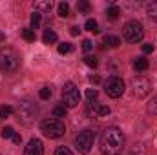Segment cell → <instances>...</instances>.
I'll return each instance as SVG.
<instances>
[{
  "mask_svg": "<svg viewBox=\"0 0 157 155\" xmlns=\"http://www.w3.org/2000/svg\"><path fill=\"white\" fill-rule=\"evenodd\" d=\"M122 146H124L122 131L115 126L106 128L102 137H101V152H102V155H121Z\"/></svg>",
  "mask_w": 157,
  "mask_h": 155,
  "instance_id": "cell-1",
  "label": "cell"
},
{
  "mask_svg": "<svg viewBox=\"0 0 157 155\" xmlns=\"http://www.w3.org/2000/svg\"><path fill=\"white\" fill-rule=\"evenodd\" d=\"M20 68V57L13 47H6L0 51V70L6 73H13Z\"/></svg>",
  "mask_w": 157,
  "mask_h": 155,
  "instance_id": "cell-2",
  "label": "cell"
},
{
  "mask_svg": "<svg viewBox=\"0 0 157 155\" xmlns=\"http://www.w3.org/2000/svg\"><path fill=\"white\" fill-rule=\"evenodd\" d=\"M40 130L49 139H59V137H62L66 133V126L59 119H46V120H42L40 122Z\"/></svg>",
  "mask_w": 157,
  "mask_h": 155,
  "instance_id": "cell-3",
  "label": "cell"
},
{
  "mask_svg": "<svg viewBox=\"0 0 157 155\" xmlns=\"http://www.w3.org/2000/svg\"><path fill=\"white\" fill-rule=\"evenodd\" d=\"M80 102V91L73 82H66L62 86V106L66 108H75Z\"/></svg>",
  "mask_w": 157,
  "mask_h": 155,
  "instance_id": "cell-4",
  "label": "cell"
},
{
  "mask_svg": "<svg viewBox=\"0 0 157 155\" xmlns=\"http://www.w3.org/2000/svg\"><path fill=\"white\" fill-rule=\"evenodd\" d=\"M122 37L126 42H139V40L144 37V29H143V24L137 22V20H132L124 26L122 29Z\"/></svg>",
  "mask_w": 157,
  "mask_h": 155,
  "instance_id": "cell-5",
  "label": "cell"
},
{
  "mask_svg": "<svg viewBox=\"0 0 157 155\" xmlns=\"http://www.w3.org/2000/svg\"><path fill=\"white\" fill-rule=\"evenodd\" d=\"M93 142H95V131L84 130V131L78 133L77 139H75V148H77L78 153H88V152L91 150Z\"/></svg>",
  "mask_w": 157,
  "mask_h": 155,
  "instance_id": "cell-6",
  "label": "cell"
},
{
  "mask_svg": "<svg viewBox=\"0 0 157 155\" xmlns=\"http://www.w3.org/2000/svg\"><path fill=\"white\" fill-rule=\"evenodd\" d=\"M104 91L112 97V99H119L124 93V80L121 77H110L104 82Z\"/></svg>",
  "mask_w": 157,
  "mask_h": 155,
  "instance_id": "cell-7",
  "label": "cell"
},
{
  "mask_svg": "<svg viewBox=\"0 0 157 155\" xmlns=\"http://www.w3.org/2000/svg\"><path fill=\"white\" fill-rule=\"evenodd\" d=\"M39 113V108H37V104L35 102H31V100H26V102H22L20 106H18V117H20V120L22 122H31L35 117Z\"/></svg>",
  "mask_w": 157,
  "mask_h": 155,
  "instance_id": "cell-8",
  "label": "cell"
},
{
  "mask_svg": "<svg viewBox=\"0 0 157 155\" xmlns=\"http://www.w3.org/2000/svg\"><path fill=\"white\" fill-rule=\"evenodd\" d=\"M152 91V82L144 77L133 78V97L137 99H144L148 97V93Z\"/></svg>",
  "mask_w": 157,
  "mask_h": 155,
  "instance_id": "cell-9",
  "label": "cell"
},
{
  "mask_svg": "<svg viewBox=\"0 0 157 155\" xmlns=\"http://www.w3.org/2000/svg\"><path fill=\"white\" fill-rule=\"evenodd\" d=\"M24 155H44V146H42V141L40 139H31L26 146V152Z\"/></svg>",
  "mask_w": 157,
  "mask_h": 155,
  "instance_id": "cell-10",
  "label": "cell"
},
{
  "mask_svg": "<svg viewBox=\"0 0 157 155\" xmlns=\"http://www.w3.org/2000/svg\"><path fill=\"white\" fill-rule=\"evenodd\" d=\"M148 59H144V57H139V59H135V62H133V68L137 70V71H146L148 70Z\"/></svg>",
  "mask_w": 157,
  "mask_h": 155,
  "instance_id": "cell-11",
  "label": "cell"
},
{
  "mask_svg": "<svg viewBox=\"0 0 157 155\" xmlns=\"http://www.w3.org/2000/svg\"><path fill=\"white\" fill-rule=\"evenodd\" d=\"M59 37H57V33L55 31H51V29H46L44 31V35H42V42L44 44H53V42H57Z\"/></svg>",
  "mask_w": 157,
  "mask_h": 155,
  "instance_id": "cell-12",
  "label": "cell"
},
{
  "mask_svg": "<svg viewBox=\"0 0 157 155\" xmlns=\"http://www.w3.org/2000/svg\"><path fill=\"white\" fill-rule=\"evenodd\" d=\"M97 112H99V104H97V102H86L84 115L86 117H93V115H97Z\"/></svg>",
  "mask_w": 157,
  "mask_h": 155,
  "instance_id": "cell-13",
  "label": "cell"
},
{
  "mask_svg": "<svg viewBox=\"0 0 157 155\" xmlns=\"http://www.w3.org/2000/svg\"><path fill=\"white\" fill-rule=\"evenodd\" d=\"M51 7H53L51 0H39V2H35V9L37 11H51Z\"/></svg>",
  "mask_w": 157,
  "mask_h": 155,
  "instance_id": "cell-14",
  "label": "cell"
},
{
  "mask_svg": "<svg viewBox=\"0 0 157 155\" xmlns=\"http://www.w3.org/2000/svg\"><path fill=\"white\" fill-rule=\"evenodd\" d=\"M119 15H121V9H119L117 6H113V4H112L108 9H106V17H108L110 20H117Z\"/></svg>",
  "mask_w": 157,
  "mask_h": 155,
  "instance_id": "cell-15",
  "label": "cell"
},
{
  "mask_svg": "<svg viewBox=\"0 0 157 155\" xmlns=\"http://www.w3.org/2000/svg\"><path fill=\"white\" fill-rule=\"evenodd\" d=\"M104 44H108L110 47H119L121 46V39L119 37H113V35H106L104 37Z\"/></svg>",
  "mask_w": 157,
  "mask_h": 155,
  "instance_id": "cell-16",
  "label": "cell"
},
{
  "mask_svg": "<svg viewBox=\"0 0 157 155\" xmlns=\"http://www.w3.org/2000/svg\"><path fill=\"white\" fill-rule=\"evenodd\" d=\"M84 28H86L88 31H91V33H99V24H97V20H93V18H88L86 24H84Z\"/></svg>",
  "mask_w": 157,
  "mask_h": 155,
  "instance_id": "cell-17",
  "label": "cell"
},
{
  "mask_svg": "<svg viewBox=\"0 0 157 155\" xmlns=\"http://www.w3.org/2000/svg\"><path fill=\"white\" fill-rule=\"evenodd\" d=\"M146 13H148V17H150V18H155V20H157V0H155V2H152V4H148Z\"/></svg>",
  "mask_w": 157,
  "mask_h": 155,
  "instance_id": "cell-18",
  "label": "cell"
},
{
  "mask_svg": "<svg viewBox=\"0 0 157 155\" xmlns=\"http://www.w3.org/2000/svg\"><path fill=\"white\" fill-rule=\"evenodd\" d=\"M40 20H42V15H40L39 11H35V13L31 15V29H37V28H39Z\"/></svg>",
  "mask_w": 157,
  "mask_h": 155,
  "instance_id": "cell-19",
  "label": "cell"
},
{
  "mask_svg": "<svg viewBox=\"0 0 157 155\" xmlns=\"http://www.w3.org/2000/svg\"><path fill=\"white\" fill-rule=\"evenodd\" d=\"M22 37L28 42H35V31L31 28H26V29H22Z\"/></svg>",
  "mask_w": 157,
  "mask_h": 155,
  "instance_id": "cell-20",
  "label": "cell"
},
{
  "mask_svg": "<svg viewBox=\"0 0 157 155\" xmlns=\"http://www.w3.org/2000/svg\"><path fill=\"white\" fill-rule=\"evenodd\" d=\"M59 15H60L62 18L70 15V6H68V2H60V4H59Z\"/></svg>",
  "mask_w": 157,
  "mask_h": 155,
  "instance_id": "cell-21",
  "label": "cell"
},
{
  "mask_svg": "<svg viewBox=\"0 0 157 155\" xmlns=\"http://www.w3.org/2000/svg\"><path fill=\"white\" fill-rule=\"evenodd\" d=\"M144 153H146V150H144L143 144H133L132 150H130V155H144Z\"/></svg>",
  "mask_w": 157,
  "mask_h": 155,
  "instance_id": "cell-22",
  "label": "cell"
},
{
  "mask_svg": "<svg viewBox=\"0 0 157 155\" xmlns=\"http://www.w3.org/2000/svg\"><path fill=\"white\" fill-rule=\"evenodd\" d=\"M13 112H15V108H13V106H0V117H2V119L9 117Z\"/></svg>",
  "mask_w": 157,
  "mask_h": 155,
  "instance_id": "cell-23",
  "label": "cell"
},
{
  "mask_svg": "<svg viewBox=\"0 0 157 155\" xmlns=\"http://www.w3.org/2000/svg\"><path fill=\"white\" fill-rule=\"evenodd\" d=\"M148 113H152V115H157V95L150 100V104H148Z\"/></svg>",
  "mask_w": 157,
  "mask_h": 155,
  "instance_id": "cell-24",
  "label": "cell"
},
{
  "mask_svg": "<svg viewBox=\"0 0 157 155\" xmlns=\"http://www.w3.org/2000/svg\"><path fill=\"white\" fill-rule=\"evenodd\" d=\"M70 51H71V44H70V42L59 44V53H60V55H66V53H70Z\"/></svg>",
  "mask_w": 157,
  "mask_h": 155,
  "instance_id": "cell-25",
  "label": "cell"
},
{
  "mask_svg": "<svg viewBox=\"0 0 157 155\" xmlns=\"http://www.w3.org/2000/svg\"><path fill=\"white\" fill-rule=\"evenodd\" d=\"M97 89H93V88H88L86 89V99H88V102H93L95 99H97Z\"/></svg>",
  "mask_w": 157,
  "mask_h": 155,
  "instance_id": "cell-26",
  "label": "cell"
},
{
  "mask_svg": "<svg viewBox=\"0 0 157 155\" xmlns=\"http://www.w3.org/2000/svg\"><path fill=\"white\" fill-rule=\"evenodd\" d=\"M13 135H15V130H13L11 126H6V128L2 130V137H4V139H13Z\"/></svg>",
  "mask_w": 157,
  "mask_h": 155,
  "instance_id": "cell-27",
  "label": "cell"
},
{
  "mask_svg": "<svg viewBox=\"0 0 157 155\" xmlns=\"http://www.w3.org/2000/svg\"><path fill=\"white\" fill-rule=\"evenodd\" d=\"M84 64H86V66H90V68H97L99 60H97L95 57H84Z\"/></svg>",
  "mask_w": 157,
  "mask_h": 155,
  "instance_id": "cell-28",
  "label": "cell"
},
{
  "mask_svg": "<svg viewBox=\"0 0 157 155\" xmlns=\"http://www.w3.org/2000/svg\"><path fill=\"white\" fill-rule=\"evenodd\" d=\"M51 93H53V91H51V88H49V86H46V88H42V89H40V99H44V100H46V99H49V97H51Z\"/></svg>",
  "mask_w": 157,
  "mask_h": 155,
  "instance_id": "cell-29",
  "label": "cell"
},
{
  "mask_svg": "<svg viewBox=\"0 0 157 155\" xmlns=\"http://www.w3.org/2000/svg\"><path fill=\"white\" fill-rule=\"evenodd\" d=\"M53 117H66V106H57L53 110Z\"/></svg>",
  "mask_w": 157,
  "mask_h": 155,
  "instance_id": "cell-30",
  "label": "cell"
},
{
  "mask_svg": "<svg viewBox=\"0 0 157 155\" xmlns=\"http://www.w3.org/2000/svg\"><path fill=\"white\" fill-rule=\"evenodd\" d=\"M77 9H78V11H82V13H90V9H91V7H90V4H88V2H78Z\"/></svg>",
  "mask_w": 157,
  "mask_h": 155,
  "instance_id": "cell-31",
  "label": "cell"
},
{
  "mask_svg": "<svg viewBox=\"0 0 157 155\" xmlns=\"http://www.w3.org/2000/svg\"><path fill=\"white\" fill-rule=\"evenodd\" d=\"M55 155H73V153H71V150H70V148H66V146H60V148H57Z\"/></svg>",
  "mask_w": 157,
  "mask_h": 155,
  "instance_id": "cell-32",
  "label": "cell"
},
{
  "mask_svg": "<svg viewBox=\"0 0 157 155\" xmlns=\"http://www.w3.org/2000/svg\"><path fill=\"white\" fill-rule=\"evenodd\" d=\"M106 115H110V108H108V106H99L97 117H106Z\"/></svg>",
  "mask_w": 157,
  "mask_h": 155,
  "instance_id": "cell-33",
  "label": "cell"
},
{
  "mask_svg": "<svg viewBox=\"0 0 157 155\" xmlns=\"http://www.w3.org/2000/svg\"><path fill=\"white\" fill-rule=\"evenodd\" d=\"M91 47H93V42H91V40H90V39L82 40V49H84V51H90Z\"/></svg>",
  "mask_w": 157,
  "mask_h": 155,
  "instance_id": "cell-34",
  "label": "cell"
},
{
  "mask_svg": "<svg viewBox=\"0 0 157 155\" xmlns=\"http://www.w3.org/2000/svg\"><path fill=\"white\" fill-rule=\"evenodd\" d=\"M154 51V44H144L143 46V53H152Z\"/></svg>",
  "mask_w": 157,
  "mask_h": 155,
  "instance_id": "cell-35",
  "label": "cell"
},
{
  "mask_svg": "<svg viewBox=\"0 0 157 155\" xmlns=\"http://www.w3.org/2000/svg\"><path fill=\"white\" fill-rule=\"evenodd\" d=\"M78 31H80V29H78L77 26H73V28H70V33H71L73 37H77V35H78Z\"/></svg>",
  "mask_w": 157,
  "mask_h": 155,
  "instance_id": "cell-36",
  "label": "cell"
},
{
  "mask_svg": "<svg viewBox=\"0 0 157 155\" xmlns=\"http://www.w3.org/2000/svg\"><path fill=\"white\" fill-rule=\"evenodd\" d=\"M20 141H22V139H20V135L15 131V135H13V142H15V144H20Z\"/></svg>",
  "mask_w": 157,
  "mask_h": 155,
  "instance_id": "cell-37",
  "label": "cell"
},
{
  "mask_svg": "<svg viewBox=\"0 0 157 155\" xmlns=\"http://www.w3.org/2000/svg\"><path fill=\"white\" fill-rule=\"evenodd\" d=\"M90 80L97 84V82H101V77H99V75H91V77H90Z\"/></svg>",
  "mask_w": 157,
  "mask_h": 155,
  "instance_id": "cell-38",
  "label": "cell"
},
{
  "mask_svg": "<svg viewBox=\"0 0 157 155\" xmlns=\"http://www.w3.org/2000/svg\"><path fill=\"white\" fill-rule=\"evenodd\" d=\"M4 40H6V35H4V33L0 31V44H4Z\"/></svg>",
  "mask_w": 157,
  "mask_h": 155,
  "instance_id": "cell-39",
  "label": "cell"
}]
</instances>
